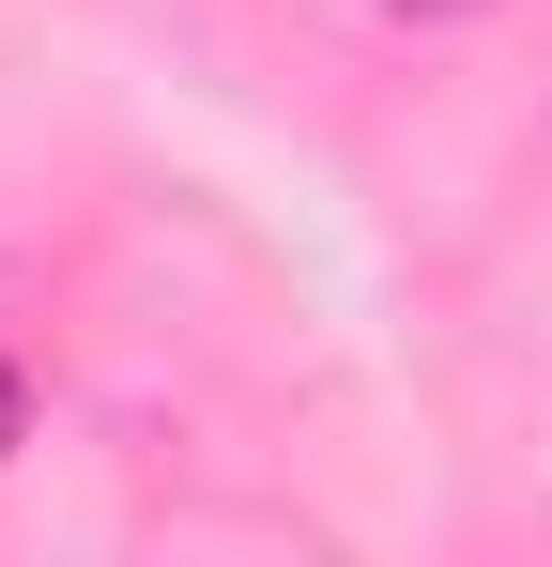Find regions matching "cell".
<instances>
[{
    "mask_svg": "<svg viewBox=\"0 0 552 567\" xmlns=\"http://www.w3.org/2000/svg\"><path fill=\"white\" fill-rule=\"evenodd\" d=\"M0 461H16V369H0Z\"/></svg>",
    "mask_w": 552,
    "mask_h": 567,
    "instance_id": "cell-1",
    "label": "cell"
}]
</instances>
